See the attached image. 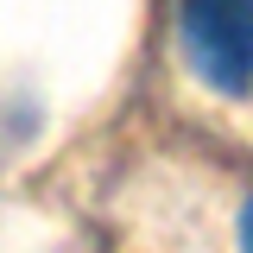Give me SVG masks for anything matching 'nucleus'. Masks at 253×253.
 <instances>
[{"mask_svg":"<svg viewBox=\"0 0 253 253\" xmlns=\"http://www.w3.org/2000/svg\"><path fill=\"white\" fill-rule=\"evenodd\" d=\"M177 44L215 95L253 89V0H184Z\"/></svg>","mask_w":253,"mask_h":253,"instance_id":"nucleus-1","label":"nucleus"},{"mask_svg":"<svg viewBox=\"0 0 253 253\" xmlns=\"http://www.w3.org/2000/svg\"><path fill=\"white\" fill-rule=\"evenodd\" d=\"M241 253H253V196H247V209H241Z\"/></svg>","mask_w":253,"mask_h":253,"instance_id":"nucleus-2","label":"nucleus"}]
</instances>
